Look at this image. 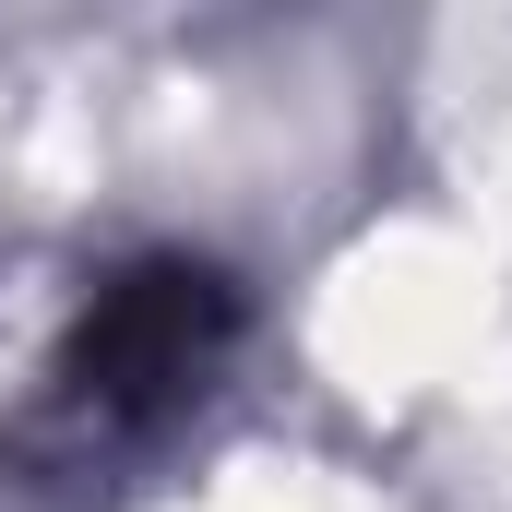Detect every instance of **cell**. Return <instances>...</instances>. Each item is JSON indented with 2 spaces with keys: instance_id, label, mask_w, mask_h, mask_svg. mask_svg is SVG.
<instances>
[{
  "instance_id": "cell-1",
  "label": "cell",
  "mask_w": 512,
  "mask_h": 512,
  "mask_svg": "<svg viewBox=\"0 0 512 512\" xmlns=\"http://www.w3.org/2000/svg\"><path fill=\"white\" fill-rule=\"evenodd\" d=\"M251 346V298L215 251H131L108 262L72 322L48 334L24 417H12V453L36 489H84V477H120L155 465Z\"/></svg>"
}]
</instances>
